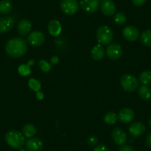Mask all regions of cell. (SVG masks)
Returning a JSON list of instances; mask_svg holds the SVG:
<instances>
[{"instance_id": "2", "label": "cell", "mask_w": 151, "mask_h": 151, "mask_svg": "<svg viewBox=\"0 0 151 151\" xmlns=\"http://www.w3.org/2000/svg\"><path fill=\"white\" fill-rule=\"evenodd\" d=\"M5 141L9 146L14 148H21L25 143L22 133L17 130H10L5 134Z\"/></svg>"}, {"instance_id": "23", "label": "cell", "mask_w": 151, "mask_h": 151, "mask_svg": "<svg viewBox=\"0 0 151 151\" xmlns=\"http://www.w3.org/2000/svg\"><path fill=\"white\" fill-rule=\"evenodd\" d=\"M139 82L143 85H148L151 84V71L145 70L139 75Z\"/></svg>"}, {"instance_id": "21", "label": "cell", "mask_w": 151, "mask_h": 151, "mask_svg": "<svg viewBox=\"0 0 151 151\" xmlns=\"http://www.w3.org/2000/svg\"><path fill=\"white\" fill-rule=\"evenodd\" d=\"M12 3L9 0H2L0 2V14H9L12 11Z\"/></svg>"}, {"instance_id": "17", "label": "cell", "mask_w": 151, "mask_h": 151, "mask_svg": "<svg viewBox=\"0 0 151 151\" xmlns=\"http://www.w3.org/2000/svg\"><path fill=\"white\" fill-rule=\"evenodd\" d=\"M105 50L101 45H96L91 50V56L96 61H99L104 58Z\"/></svg>"}, {"instance_id": "25", "label": "cell", "mask_w": 151, "mask_h": 151, "mask_svg": "<svg viewBox=\"0 0 151 151\" xmlns=\"http://www.w3.org/2000/svg\"><path fill=\"white\" fill-rule=\"evenodd\" d=\"M114 22L119 25H123L126 22V17L123 13L118 12L114 16Z\"/></svg>"}, {"instance_id": "30", "label": "cell", "mask_w": 151, "mask_h": 151, "mask_svg": "<svg viewBox=\"0 0 151 151\" xmlns=\"http://www.w3.org/2000/svg\"><path fill=\"white\" fill-rule=\"evenodd\" d=\"M93 151H109L108 148L105 146L104 145H97L93 150Z\"/></svg>"}, {"instance_id": "20", "label": "cell", "mask_w": 151, "mask_h": 151, "mask_svg": "<svg viewBox=\"0 0 151 151\" xmlns=\"http://www.w3.org/2000/svg\"><path fill=\"white\" fill-rule=\"evenodd\" d=\"M141 43L145 47H150L151 46V30H146L142 32L141 34Z\"/></svg>"}, {"instance_id": "28", "label": "cell", "mask_w": 151, "mask_h": 151, "mask_svg": "<svg viewBox=\"0 0 151 151\" xmlns=\"http://www.w3.org/2000/svg\"><path fill=\"white\" fill-rule=\"evenodd\" d=\"M39 65H40V68H41L42 70L45 73H47L50 71V68H51V65L50 64H49L48 62H46L45 60H41L39 63Z\"/></svg>"}, {"instance_id": "35", "label": "cell", "mask_w": 151, "mask_h": 151, "mask_svg": "<svg viewBox=\"0 0 151 151\" xmlns=\"http://www.w3.org/2000/svg\"><path fill=\"white\" fill-rule=\"evenodd\" d=\"M36 97H37V98L41 100V99H42L43 98H44V95H43L42 93L38 92L37 94H36Z\"/></svg>"}, {"instance_id": "3", "label": "cell", "mask_w": 151, "mask_h": 151, "mask_svg": "<svg viewBox=\"0 0 151 151\" xmlns=\"http://www.w3.org/2000/svg\"><path fill=\"white\" fill-rule=\"evenodd\" d=\"M96 37L98 42L101 45H109L113 39V34L111 29L105 25L101 26L96 32Z\"/></svg>"}, {"instance_id": "19", "label": "cell", "mask_w": 151, "mask_h": 151, "mask_svg": "<svg viewBox=\"0 0 151 151\" xmlns=\"http://www.w3.org/2000/svg\"><path fill=\"white\" fill-rule=\"evenodd\" d=\"M139 95L140 98L145 101L151 99V88L147 85H142L139 88Z\"/></svg>"}, {"instance_id": "6", "label": "cell", "mask_w": 151, "mask_h": 151, "mask_svg": "<svg viewBox=\"0 0 151 151\" xmlns=\"http://www.w3.org/2000/svg\"><path fill=\"white\" fill-rule=\"evenodd\" d=\"M106 53L109 59L112 60H117L121 58L122 55V48L121 45L117 43H112L107 46Z\"/></svg>"}, {"instance_id": "15", "label": "cell", "mask_w": 151, "mask_h": 151, "mask_svg": "<svg viewBox=\"0 0 151 151\" xmlns=\"http://www.w3.org/2000/svg\"><path fill=\"white\" fill-rule=\"evenodd\" d=\"M145 130V127L143 123L140 122H136L133 123L129 127V133L133 137H138L144 133Z\"/></svg>"}, {"instance_id": "22", "label": "cell", "mask_w": 151, "mask_h": 151, "mask_svg": "<svg viewBox=\"0 0 151 151\" xmlns=\"http://www.w3.org/2000/svg\"><path fill=\"white\" fill-rule=\"evenodd\" d=\"M36 133V127L31 124H27L23 127L22 133L25 137L32 138Z\"/></svg>"}, {"instance_id": "4", "label": "cell", "mask_w": 151, "mask_h": 151, "mask_svg": "<svg viewBox=\"0 0 151 151\" xmlns=\"http://www.w3.org/2000/svg\"><path fill=\"white\" fill-rule=\"evenodd\" d=\"M121 85L123 89L128 92H133L139 88V81L134 76L125 74L121 78Z\"/></svg>"}, {"instance_id": "13", "label": "cell", "mask_w": 151, "mask_h": 151, "mask_svg": "<svg viewBox=\"0 0 151 151\" xmlns=\"http://www.w3.org/2000/svg\"><path fill=\"white\" fill-rule=\"evenodd\" d=\"M28 151H41L43 148V142L39 138H31L25 143Z\"/></svg>"}, {"instance_id": "31", "label": "cell", "mask_w": 151, "mask_h": 151, "mask_svg": "<svg viewBox=\"0 0 151 151\" xmlns=\"http://www.w3.org/2000/svg\"><path fill=\"white\" fill-rule=\"evenodd\" d=\"M119 151H135V150L132 146H129V145H123V146L120 147Z\"/></svg>"}, {"instance_id": "1", "label": "cell", "mask_w": 151, "mask_h": 151, "mask_svg": "<svg viewBox=\"0 0 151 151\" xmlns=\"http://www.w3.org/2000/svg\"><path fill=\"white\" fill-rule=\"evenodd\" d=\"M27 42L20 37L11 39L5 45V51L8 55L13 58H19L24 56L27 52Z\"/></svg>"}, {"instance_id": "7", "label": "cell", "mask_w": 151, "mask_h": 151, "mask_svg": "<svg viewBox=\"0 0 151 151\" xmlns=\"http://www.w3.org/2000/svg\"><path fill=\"white\" fill-rule=\"evenodd\" d=\"M27 42L33 46H40L44 44L45 41V36L40 31H33L27 36Z\"/></svg>"}, {"instance_id": "29", "label": "cell", "mask_w": 151, "mask_h": 151, "mask_svg": "<svg viewBox=\"0 0 151 151\" xmlns=\"http://www.w3.org/2000/svg\"><path fill=\"white\" fill-rule=\"evenodd\" d=\"M99 140L97 137L94 136H91L88 138V143L91 146H96L98 144Z\"/></svg>"}, {"instance_id": "24", "label": "cell", "mask_w": 151, "mask_h": 151, "mask_svg": "<svg viewBox=\"0 0 151 151\" xmlns=\"http://www.w3.org/2000/svg\"><path fill=\"white\" fill-rule=\"evenodd\" d=\"M117 119H118V116L113 112H108L106 113L104 117L105 123H107V124H110V125L115 124L117 121Z\"/></svg>"}, {"instance_id": "18", "label": "cell", "mask_w": 151, "mask_h": 151, "mask_svg": "<svg viewBox=\"0 0 151 151\" xmlns=\"http://www.w3.org/2000/svg\"><path fill=\"white\" fill-rule=\"evenodd\" d=\"M48 31L53 36H58L62 31V25L57 20H52L48 24Z\"/></svg>"}, {"instance_id": "12", "label": "cell", "mask_w": 151, "mask_h": 151, "mask_svg": "<svg viewBox=\"0 0 151 151\" xmlns=\"http://www.w3.org/2000/svg\"><path fill=\"white\" fill-rule=\"evenodd\" d=\"M135 117L133 110L130 108H124L119 111L118 114V119L121 122L124 124L131 122Z\"/></svg>"}, {"instance_id": "14", "label": "cell", "mask_w": 151, "mask_h": 151, "mask_svg": "<svg viewBox=\"0 0 151 151\" xmlns=\"http://www.w3.org/2000/svg\"><path fill=\"white\" fill-rule=\"evenodd\" d=\"M14 24V20L11 17H3L0 18V33H8Z\"/></svg>"}, {"instance_id": "10", "label": "cell", "mask_w": 151, "mask_h": 151, "mask_svg": "<svg viewBox=\"0 0 151 151\" xmlns=\"http://www.w3.org/2000/svg\"><path fill=\"white\" fill-rule=\"evenodd\" d=\"M122 34L126 40L129 42H134L137 40L139 36V30L133 26H127L124 28Z\"/></svg>"}, {"instance_id": "37", "label": "cell", "mask_w": 151, "mask_h": 151, "mask_svg": "<svg viewBox=\"0 0 151 151\" xmlns=\"http://www.w3.org/2000/svg\"><path fill=\"white\" fill-rule=\"evenodd\" d=\"M149 125H150V128H151V117H150V120H149Z\"/></svg>"}, {"instance_id": "36", "label": "cell", "mask_w": 151, "mask_h": 151, "mask_svg": "<svg viewBox=\"0 0 151 151\" xmlns=\"http://www.w3.org/2000/svg\"><path fill=\"white\" fill-rule=\"evenodd\" d=\"M18 151H28V150H25V149H23V148H20Z\"/></svg>"}, {"instance_id": "34", "label": "cell", "mask_w": 151, "mask_h": 151, "mask_svg": "<svg viewBox=\"0 0 151 151\" xmlns=\"http://www.w3.org/2000/svg\"><path fill=\"white\" fill-rule=\"evenodd\" d=\"M50 62H51V64H53V65H56L57 62H59V59H58L57 56H53L52 59H50Z\"/></svg>"}, {"instance_id": "26", "label": "cell", "mask_w": 151, "mask_h": 151, "mask_svg": "<svg viewBox=\"0 0 151 151\" xmlns=\"http://www.w3.org/2000/svg\"><path fill=\"white\" fill-rule=\"evenodd\" d=\"M28 85L30 89L34 91H39L41 88V83L40 81L36 80L34 79H30L28 82Z\"/></svg>"}, {"instance_id": "33", "label": "cell", "mask_w": 151, "mask_h": 151, "mask_svg": "<svg viewBox=\"0 0 151 151\" xmlns=\"http://www.w3.org/2000/svg\"><path fill=\"white\" fill-rule=\"evenodd\" d=\"M145 143H146V145L148 147H151V133H150L149 134L147 135V136L146 137Z\"/></svg>"}, {"instance_id": "27", "label": "cell", "mask_w": 151, "mask_h": 151, "mask_svg": "<svg viewBox=\"0 0 151 151\" xmlns=\"http://www.w3.org/2000/svg\"><path fill=\"white\" fill-rule=\"evenodd\" d=\"M19 73L22 76H27L30 74L31 70L30 69V65H22L19 68Z\"/></svg>"}, {"instance_id": "8", "label": "cell", "mask_w": 151, "mask_h": 151, "mask_svg": "<svg viewBox=\"0 0 151 151\" xmlns=\"http://www.w3.org/2000/svg\"><path fill=\"white\" fill-rule=\"evenodd\" d=\"M112 138L116 145L122 147L125 145L127 142V136L126 133L119 127L114 128L112 131Z\"/></svg>"}, {"instance_id": "32", "label": "cell", "mask_w": 151, "mask_h": 151, "mask_svg": "<svg viewBox=\"0 0 151 151\" xmlns=\"http://www.w3.org/2000/svg\"><path fill=\"white\" fill-rule=\"evenodd\" d=\"M147 0H132V2L136 6H142L146 2Z\"/></svg>"}, {"instance_id": "9", "label": "cell", "mask_w": 151, "mask_h": 151, "mask_svg": "<svg viewBox=\"0 0 151 151\" xmlns=\"http://www.w3.org/2000/svg\"><path fill=\"white\" fill-rule=\"evenodd\" d=\"M100 8L101 12L107 17L113 16L116 11V6L113 0H102Z\"/></svg>"}, {"instance_id": "16", "label": "cell", "mask_w": 151, "mask_h": 151, "mask_svg": "<svg viewBox=\"0 0 151 151\" xmlns=\"http://www.w3.org/2000/svg\"><path fill=\"white\" fill-rule=\"evenodd\" d=\"M31 27L32 24L30 20L27 19H22L18 23L17 30H18L19 33L21 36H26V35L30 33V30H31Z\"/></svg>"}, {"instance_id": "11", "label": "cell", "mask_w": 151, "mask_h": 151, "mask_svg": "<svg viewBox=\"0 0 151 151\" xmlns=\"http://www.w3.org/2000/svg\"><path fill=\"white\" fill-rule=\"evenodd\" d=\"M80 5L85 12L90 13V14H93L96 12L99 8V0H82Z\"/></svg>"}, {"instance_id": "5", "label": "cell", "mask_w": 151, "mask_h": 151, "mask_svg": "<svg viewBox=\"0 0 151 151\" xmlns=\"http://www.w3.org/2000/svg\"><path fill=\"white\" fill-rule=\"evenodd\" d=\"M60 8L67 15H73L79 10V3L77 0H62Z\"/></svg>"}]
</instances>
